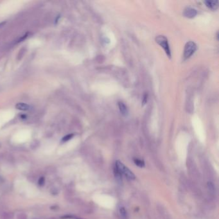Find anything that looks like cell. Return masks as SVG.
I'll use <instances>...</instances> for the list:
<instances>
[{"label":"cell","instance_id":"obj_3","mask_svg":"<svg viewBox=\"0 0 219 219\" xmlns=\"http://www.w3.org/2000/svg\"><path fill=\"white\" fill-rule=\"evenodd\" d=\"M197 50V45L195 42L192 41H189L186 43L184 50V58L187 59L190 58Z\"/></svg>","mask_w":219,"mask_h":219},{"label":"cell","instance_id":"obj_8","mask_svg":"<svg viewBox=\"0 0 219 219\" xmlns=\"http://www.w3.org/2000/svg\"><path fill=\"white\" fill-rule=\"evenodd\" d=\"M134 163L137 165L138 167H140V168H143L145 167V163L144 161L141 160V159H134Z\"/></svg>","mask_w":219,"mask_h":219},{"label":"cell","instance_id":"obj_9","mask_svg":"<svg viewBox=\"0 0 219 219\" xmlns=\"http://www.w3.org/2000/svg\"><path fill=\"white\" fill-rule=\"evenodd\" d=\"M119 213L121 215V217L123 218H126L127 217V211L124 207H120L119 209Z\"/></svg>","mask_w":219,"mask_h":219},{"label":"cell","instance_id":"obj_4","mask_svg":"<svg viewBox=\"0 0 219 219\" xmlns=\"http://www.w3.org/2000/svg\"><path fill=\"white\" fill-rule=\"evenodd\" d=\"M183 15L188 18H193L197 15V10L192 8H187L184 10Z\"/></svg>","mask_w":219,"mask_h":219},{"label":"cell","instance_id":"obj_11","mask_svg":"<svg viewBox=\"0 0 219 219\" xmlns=\"http://www.w3.org/2000/svg\"><path fill=\"white\" fill-rule=\"evenodd\" d=\"M73 134H68V135H66V136H64V137L62 138V141H64V142H65V141H68V140H70V139H71V138H72L73 137Z\"/></svg>","mask_w":219,"mask_h":219},{"label":"cell","instance_id":"obj_12","mask_svg":"<svg viewBox=\"0 0 219 219\" xmlns=\"http://www.w3.org/2000/svg\"><path fill=\"white\" fill-rule=\"evenodd\" d=\"M45 177H40V179H39L38 183H39V185H40V186H42L43 185L45 184Z\"/></svg>","mask_w":219,"mask_h":219},{"label":"cell","instance_id":"obj_6","mask_svg":"<svg viewBox=\"0 0 219 219\" xmlns=\"http://www.w3.org/2000/svg\"><path fill=\"white\" fill-rule=\"evenodd\" d=\"M206 5L211 10H216L218 6V1H206Z\"/></svg>","mask_w":219,"mask_h":219},{"label":"cell","instance_id":"obj_10","mask_svg":"<svg viewBox=\"0 0 219 219\" xmlns=\"http://www.w3.org/2000/svg\"><path fill=\"white\" fill-rule=\"evenodd\" d=\"M114 175H115V177L118 179V180L121 181L122 180V175L120 174V172L117 170V168L116 167H114Z\"/></svg>","mask_w":219,"mask_h":219},{"label":"cell","instance_id":"obj_5","mask_svg":"<svg viewBox=\"0 0 219 219\" xmlns=\"http://www.w3.org/2000/svg\"><path fill=\"white\" fill-rule=\"evenodd\" d=\"M16 108L20 111H29L31 109V107L27 103L19 102V103H17L16 105Z\"/></svg>","mask_w":219,"mask_h":219},{"label":"cell","instance_id":"obj_14","mask_svg":"<svg viewBox=\"0 0 219 219\" xmlns=\"http://www.w3.org/2000/svg\"><path fill=\"white\" fill-rule=\"evenodd\" d=\"M208 187H209V189H210V190H214V186H213V185L212 183H211V182H208Z\"/></svg>","mask_w":219,"mask_h":219},{"label":"cell","instance_id":"obj_2","mask_svg":"<svg viewBox=\"0 0 219 219\" xmlns=\"http://www.w3.org/2000/svg\"><path fill=\"white\" fill-rule=\"evenodd\" d=\"M156 41L157 44L159 45L161 47L164 49L167 56L169 57V58H171V52L169 47V45H168V39H167V37H164V35H158V36L156 37Z\"/></svg>","mask_w":219,"mask_h":219},{"label":"cell","instance_id":"obj_1","mask_svg":"<svg viewBox=\"0 0 219 219\" xmlns=\"http://www.w3.org/2000/svg\"><path fill=\"white\" fill-rule=\"evenodd\" d=\"M115 167L120 172V174L122 175H124L128 179H130V180H134V179H135V175L132 173V172L129 170L127 167H125L120 161H116Z\"/></svg>","mask_w":219,"mask_h":219},{"label":"cell","instance_id":"obj_7","mask_svg":"<svg viewBox=\"0 0 219 219\" xmlns=\"http://www.w3.org/2000/svg\"><path fill=\"white\" fill-rule=\"evenodd\" d=\"M118 106H119V108H120L121 113L123 114V115L126 116L128 113L127 107L125 106V104L122 102H119V103H118Z\"/></svg>","mask_w":219,"mask_h":219},{"label":"cell","instance_id":"obj_13","mask_svg":"<svg viewBox=\"0 0 219 219\" xmlns=\"http://www.w3.org/2000/svg\"><path fill=\"white\" fill-rule=\"evenodd\" d=\"M28 34H25L24 35H23V36L22 37H21V38L19 39V40H18V42H21V41H23V40H24V39H26V38L28 37Z\"/></svg>","mask_w":219,"mask_h":219}]
</instances>
